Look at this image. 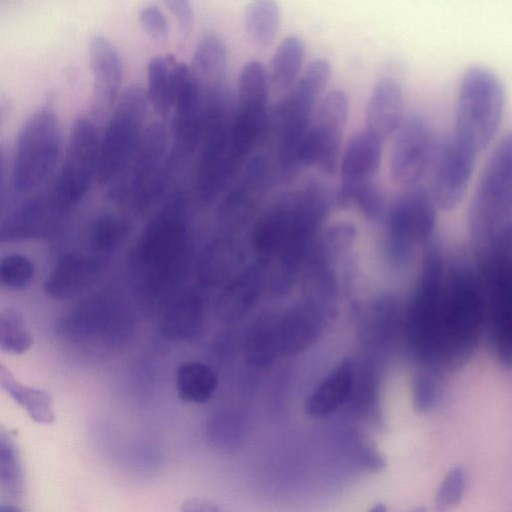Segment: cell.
I'll return each mask as SVG.
<instances>
[{"label": "cell", "mask_w": 512, "mask_h": 512, "mask_svg": "<svg viewBox=\"0 0 512 512\" xmlns=\"http://www.w3.org/2000/svg\"><path fill=\"white\" fill-rule=\"evenodd\" d=\"M329 209L330 195L324 185L303 184L259 218L253 231L255 249L266 259H277L283 273L295 274L306 264Z\"/></svg>", "instance_id": "1"}, {"label": "cell", "mask_w": 512, "mask_h": 512, "mask_svg": "<svg viewBox=\"0 0 512 512\" xmlns=\"http://www.w3.org/2000/svg\"><path fill=\"white\" fill-rule=\"evenodd\" d=\"M189 234L185 207L176 197L150 221L131 258L136 289L149 304L168 303L185 275Z\"/></svg>", "instance_id": "2"}, {"label": "cell", "mask_w": 512, "mask_h": 512, "mask_svg": "<svg viewBox=\"0 0 512 512\" xmlns=\"http://www.w3.org/2000/svg\"><path fill=\"white\" fill-rule=\"evenodd\" d=\"M485 298L475 266L448 260L438 315V365L455 367L477 346Z\"/></svg>", "instance_id": "3"}, {"label": "cell", "mask_w": 512, "mask_h": 512, "mask_svg": "<svg viewBox=\"0 0 512 512\" xmlns=\"http://www.w3.org/2000/svg\"><path fill=\"white\" fill-rule=\"evenodd\" d=\"M504 108L505 92L499 78L484 67H471L460 81L450 133L481 154L499 131Z\"/></svg>", "instance_id": "4"}, {"label": "cell", "mask_w": 512, "mask_h": 512, "mask_svg": "<svg viewBox=\"0 0 512 512\" xmlns=\"http://www.w3.org/2000/svg\"><path fill=\"white\" fill-rule=\"evenodd\" d=\"M330 76L329 61L314 59L277 103L271 115L280 166L286 174L298 169L302 144Z\"/></svg>", "instance_id": "5"}, {"label": "cell", "mask_w": 512, "mask_h": 512, "mask_svg": "<svg viewBox=\"0 0 512 512\" xmlns=\"http://www.w3.org/2000/svg\"><path fill=\"white\" fill-rule=\"evenodd\" d=\"M437 204L420 184L403 188L383 216L385 253L391 264L406 266L418 248L434 237Z\"/></svg>", "instance_id": "6"}, {"label": "cell", "mask_w": 512, "mask_h": 512, "mask_svg": "<svg viewBox=\"0 0 512 512\" xmlns=\"http://www.w3.org/2000/svg\"><path fill=\"white\" fill-rule=\"evenodd\" d=\"M512 217V130L497 144L478 180L468 209L472 246Z\"/></svg>", "instance_id": "7"}, {"label": "cell", "mask_w": 512, "mask_h": 512, "mask_svg": "<svg viewBox=\"0 0 512 512\" xmlns=\"http://www.w3.org/2000/svg\"><path fill=\"white\" fill-rule=\"evenodd\" d=\"M54 328L59 337L73 344L111 345L132 333L133 319L124 299L105 291L78 303L56 320Z\"/></svg>", "instance_id": "8"}, {"label": "cell", "mask_w": 512, "mask_h": 512, "mask_svg": "<svg viewBox=\"0 0 512 512\" xmlns=\"http://www.w3.org/2000/svg\"><path fill=\"white\" fill-rule=\"evenodd\" d=\"M61 150V133L48 108L34 112L23 125L16 144L12 184L19 194H30L52 174Z\"/></svg>", "instance_id": "9"}, {"label": "cell", "mask_w": 512, "mask_h": 512, "mask_svg": "<svg viewBox=\"0 0 512 512\" xmlns=\"http://www.w3.org/2000/svg\"><path fill=\"white\" fill-rule=\"evenodd\" d=\"M148 103L147 91L139 85H131L121 93L101 139V183L116 180L126 169L144 133Z\"/></svg>", "instance_id": "10"}, {"label": "cell", "mask_w": 512, "mask_h": 512, "mask_svg": "<svg viewBox=\"0 0 512 512\" xmlns=\"http://www.w3.org/2000/svg\"><path fill=\"white\" fill-rule=\"evenodd\" d=\"M348 119V99L342 90L328 92L320 100L302 144L298 168L313 166L331 174L340 163Z\"/></svg>", "instance_id": "11"}, {"label": "cell", "mask_w": 512, "mask_h": 512, "mask_svg": "<svg viewBox=\"0 0 512 512\" xmlns=\"http://www.w3.org/2000/svg\"><path fill=\"white\" fill-rule=\"evenodd\" d=\"M434 128L418 112L405 114L391 137L389 173L402 188L419 185L430 172L439 145Z\"/></svg>", "instance_id": "12"}, {"label": "cell", "mask_w": 512, "mask_h": 512, "mask_svg": "<svg viewBox=\"0 0 512 512\" xmlns=\"http://www.w3.org/2000/svg\"><path fill=\"white\" fill-rule=\"evenodd\" d=\"M167 146V132L162 123L156 122L145 128L123 172L126 179L115 190L119 198L130 200L137 208H144L150 204L165 182Z\"/></svg>", "instance_id": "13"}, {"label": "cell", "mask_w": 512, "mask_h": 512, "mask_svg": "<svg viewBox=\"0 0 512 512\" xmlns=\"http://www.w3.org/2000/svg\"><path fill=\"white\" fill-rule=\"evenodd\" d=\"M101 139L95 124L78 118L71 128L64 161L54 189L69 209L87 193L98 175Z\"/></svg>", "instance_id": "14"}, {"label": "cell", "mask_w": 512, "mask_h": 512, "mask_svg": "<svg viewBox=\"0 0 512 512\" xmlns=\"http://www.w3.org/2000/svg\"><path fill=\"white\" fill-rule=\"evenodd\" d=\"M230 126L223 102L210 106L196 176V190L203 201L209 202L221 192L241 159L234 148Z\"/></svg>", "instance_id": "15"}, {"label": "cell", "mask_w": 512, "mask_h": 512, "mask_svg": "<svg viewBox=\"0 0 512 512\" xmlns=\"http://www.w3.org/2000/svg\"><path fill=\"white\" fill-rule=\"evenodd\" d=\"M478 155L451 133L439 142L429 172V191L438 208L453 210L461 203L471 182Z\"/></svg>", "instance_id": "16"}, {"label": "cell", "mask_w": 512, "mask_h": 512, "mask_svg": "<svg viewBox=\"0 0 512 512\" xmlns=\"http://www.w3.org/2000/svg\"><path fill=\"white\" fill-rule=\"evenodd\" d=\"M269 76L262 62L251 60L241 69L237 84L234 129L247 139H260L269 124Z\"/></svg>", "instance_id": "17"}, {"label": "cell", "mask_w": 512, "mask_h": 512, "mask_svg": "<svg viewBox=\"0 0 512 512\" xmlns=\"http://www.w3.org/2000/svg\"><path fill=\"white\" fill-rule=\"evenodd\" d=\"M67 210L52 187L26 201L2 219L1 240L11 242L43 236L57 226Z\"/></svg>", "instance_id": "18"}, {"label": "cell", "mask_w": 512, "mask_h": 512, "mask_svg": "<svg viewBox=\"0 0 512 512\" xmlns=\"http://www.w3.org/2000/svg\"><path fill=\"white\" fill-rule=\"evenodd\" d=\"M383 141L367 128L351 136L340 158L341 183L338 192L349 191L377 180L382 160Z\"/></svg>", "instance_id": "19"}, {"label": "cell", "mask_w": 512, "mask_h": 512, "mask_svg": "<svg viewBox=\"0 0 512 512\" xmlns=\"http://www.w3.org/2000/svg\"><path fill=\"white\" fill-rule=\"evenodd\" d=\"M105 267L104 258L95 255L70 254L62 258L44 282L46 294L54 299L74 298L100 277Z\"/></svg>", "instance_id": "20"}, {"label": "cell", "mask_w": 512, "mask_h": 512, "mask_svg": "<svg viewBox=\"0 0 512 512\" xmlns=\"http://www.w3.org/2000/svg\"><path fill=\"white\" fill-rule=\"evenodd\" d=\"M404 98L400 82L393 77L377 81L365 108V128L382 140L392 137L403 120Z\"/></svg>", "instance_id": "21"}, {"label": "cell", "mask_w": 512, "mask_h": 512, "mask_svg": "<svg viewBox=\"0 0 512 512\" xmlns=\"http://www.w3.org/2000/svg\"><path fill=\"white\" fill-rule=\"evenodd\" d=\"M351 394H356L355 367L352 360H342L306 397L303 410L310 417H326Z\"/></svg>", "instance_id": "22"}, {"label": "cell", "mask_w": 512, "mask_h": 512, "mask_svg": "<svg viewBox=\"0 0 512 512\" xmlns=\"http://www.w3.org/2000/svg\"><path fill=\"white\" fill-rule=\"evenodd\" d=\"M88 54L95 103L110 105L117 98L121 85V58L114 45L102 36L91 38Z\"/></svg>", "instance_id": "23"}, {"label": "cell", "mask_w": 512, "mask_h": 512, "mask_svg": "<svg viewBox=\"0 0 512 512\" xmlns=\"http://www.w3.org/2000/svg\"><path fill=\"white\" fill-rule=\"evenodd\" d=\"M203 302L193 290L177 293L165 306L162 334L172 341H189L201 334Z\"/></svg>", "instance_id": "24"}, {"label": "cell", "mask_w": 512, "mask_h": 512, "mask_svg": "<svg viewBox=\"0 0 512 512\" xmlns=\"http://www.w3.org/2000/svg\"><path fill=\"white\" fill-rule=\"evenodd\" d=\"M190 66L202 87L221 86L227 65V51L223 40L214 34L199 39Z\"/></svg>", "instance_id": "25"}, {"label": "cell", "mask_w": 512, "mask_h": 512, "mask_svg": "<svg viewBox=\"0 0 512 512\" xmlns=\"http://www.w3.org/2000/svg\"><path fill=\"white\" fill-rule=\"evenodd\" d=\"M175 386L182 401L203 404L211 399L217 389L218 377L209 365L186 361L177 368Z\"/></svg>", "instance_id": "26"}, {"label": "cell", "mask_w": 512, "mask_h": 512, "mask_svg": "<svg viewBox=\"0 0 512 512\" xmlns=\"http://www.w3.org/2000/svg\"><path fill=\"white\" fill-rule=\"evenodd\" d=\"M281 23L277 0H250L244 14V28L250 43L267 48L274 42Z\"/></svg>", "instance_id": "27"}, {"label": "cell", "mask_w": 512, "mask_h": 512, "mask_svg": "<svg viewBox=\"0 0 512 512\" xmlns=\"http://www.w3.org/2000/svg\"><path fill=\"white\" fill-rule=\"evenodd\" d=\"M305 46L298 36H288L275 50L268 71L271 87L287 92L298 80L304 60Z\"/></svg>", "instance_id": "28"}, {"label": "cell", "mask_w": 512, "mask_h": 512, "mask_svg": "<svg viewBox=\"0 0 512 512\" xmlns=\"http://www.w3.org/2000/svg\"><path fill=\"white\" fill-rule=\"evenodd\" d=\"M0 383L33 421L41 424L54 421L53 399L46 390L20 383L4 365L0 366Z\"/></svg>", "instance_id": "29"}, {"label": "cell", "mask_w": 512, "mask_h": 512, "mask_svg": "<svg viewBox=\"0 0 512 512\" xmlns=\"http://www.w3.org/2000/svg\"><path fill=\"white\" fill-rule=\"evenodd\" d=\"M176 60L171 55H159L148 63L147 94L154 110L162 115H168L172 110L173 81Z\"/></svg>", "instance_id": "30"}, {"label": "cell", "mask_w": 512, "mask_h": 512, "mask_svg": "<svg viewBox=\"0 0 512 512\" xmlns=\"http://www.w3.org/2000/svg\"><path fill=\"white\" fill-rule=\"evenodd\" d=\"M130 233L129 222L118 215H104L92 224L89 240L95 252L107 254L117 250Z\"/></svg>", "instance_id": "31"}, {"label": "cell", "mask_w": 512, "mask_h": 512, "mask_svg": "<svg viewBox=\"0 0 512 512\" xmlns=\"http://www.w3.org/2000/svg\"><path fill=\"white\" fill-rule=\"evenodd\" d=\"M33 342V335L21 313L12 308H7L0 313V349L2 352L20 355L27 352Z\"/></svg>", "instance_id": "32"}, {"label": "cell", "mask_w": 512, "mask_h": 512, "mask_svg": "<svg viewBox=\"0 0 512 512\" xmlns=\"http://www.w3.org/2000/svg\"><path fill=\"white\" fill-rule=\"evenodd\" d=\"M34 266L29 258L19 254L8 255L0 264V282L10 290H22L31 282Z\"/></svg>", "instance_id": "33"}, {"label": "cell", "mask_w": 512, "mask_h": 512, "mask_svg": "<svg viewBox=\"0 0 512 512\" xmlns=\"http://www.w3.org/2000/svg\"><path fill=\"white\" fill-rule=\"evenodd\" d=\"M139 20L146 33L159 43L166 42L169 35L168 21L154 4L144 6L139 13Z\"/></svg>", "instance_id": "34"}, {"label": "cell", "mask_w": 512, "mask_h": 512, "mask_svg": "<svg viewBox=\"0 0 512 512\" xmlns=\"http://www.w3.org/2000/svg\"><path fill=\"white\" fill-rule=\"evenodd\" d=\"M464 487V474L460 469L451 471L437 495V503L440 506L448 507L458 502Z\"/></svg>", "instance_id": "35"}, {"label": "cell", "mask_w": 512, "mask_h": 512, "mask_svg": "<svg viewBox=\"0 0 512 512\" xmlns=\"http://www.w3.org/2000/svg\"><path fill=\"white\" fill-rule=\"evenodd\" d=\"M414 401L421 410L429 409L436 399V388L430 378L419 376L414 383Z\"/></svg>", "instance_id": "36"}, {"label": "cell", "mask_w": 512, "mask_h": 512, "mask_svg": "<svg viewBox=\"0 0 512 512\" xmlns=\"http://www.w3.org/2000/svg\"><path fill=\"white\" fill-rule=\"evenodd\" d=\"M165 6L178 20L183 32L190 30L193 24V9L190 0H162Z\"/></svg>", "instance_id": "37"}, {"label": "cell", "mask_w": 512, "mask_h": 512, "mask_svg": "<svg viewBox=\"0 0 512 512\" xmlns=\"http://www.w3.org/2000/svg\"><path fill=\"white\" fill-rule=\"evenodd\" d=\"M500 274L512 301V259L501 269Z\"/></svg>", "instance_id": "38"}]
</instances>
